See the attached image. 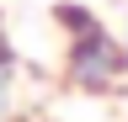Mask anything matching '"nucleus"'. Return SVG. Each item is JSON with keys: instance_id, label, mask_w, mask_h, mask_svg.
Here are the masks:
<instances>
[{"instance_id": "f257e3e1", "label": "nucleus", "mask_w": 128, "mask_h": 122, "mask_svg": "<svg viewBox=\"0 0 128 122\" xmlns=\"http://www.w3.org/2000/svg\"><path fill=\"white\" fill-rule=\"evenodd\" d=\"M54 21L64 27V74H70L75 90H91V96H107L118 90V80L128 74V48L123 37H112L102 16L86 5H59Z\"/></svg>"}, {"instance_id": "f03ea898", "label": "nucleus", "mask_w": 128, "mask_h": 122, "mask_svg": "<svg viewBox=\"0 0 128 122\" xmlns=\"http://www.w3.org/2000/svg\"><path fill=\"white\" fill-rule=\"evenodd\" d=\"M6 90H11V48L0 42V101H6Z\"/></svg>"}, {"instance_id": "7ed1b4c3", "label": "nucleus", "mask_w": 128, "mask_h": 122, "mask_svg": "<svg viewBox=\"0 0 128 122\" xmlns=\"http://www.w3.org/2000/svg\"><path fill=\"white\" fill-rule=\"evenodd\" d=\"M123 48H128V37H123Z\"/></svg>"}]
</instances>
